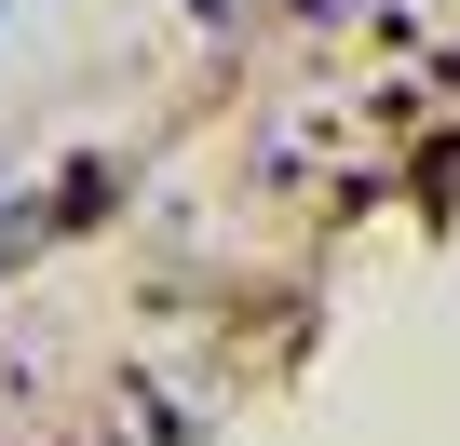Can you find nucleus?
<instances>
[{"label":"nucleus","mask_w":460,"mask_h":446,"mask_svg":"<svg viewBox=\"0 0 460 446\" xmlns=\"http://www.w3.org/2000/svg\"><path fill=\"white\" fill-rule=\"evenodd\" d=\"M0 14H14V0H0Z\"/></svg>","instance_id":"nucleus-1"}]
</instances>
